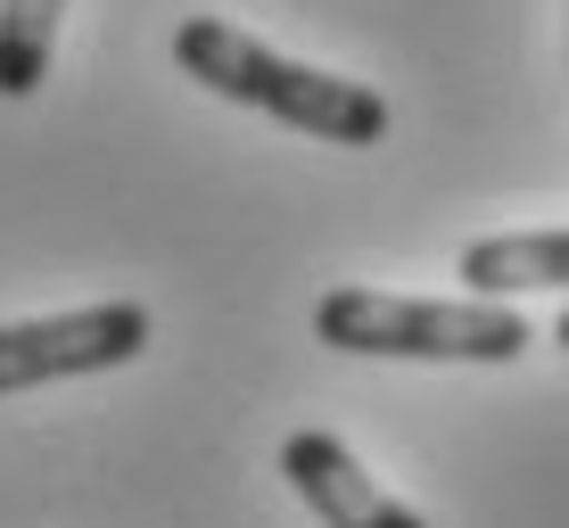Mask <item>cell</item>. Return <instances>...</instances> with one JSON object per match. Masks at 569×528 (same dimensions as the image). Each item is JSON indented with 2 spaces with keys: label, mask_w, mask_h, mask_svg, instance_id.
<instances>
[{
  "label": "cell",
  "mask_w": 569,
  "mask_h": 528,
  "mask_svg": "<svg viewBox=\"0 0 569 528\" xmlns=\"http://www.w3.org/2000/svg\"><path fill=\"white\" fill-rule=\"evenodd\" d=\"M553 347H561V356H569V315H561V322H553Z\"/></svg>",
  "instance_id": "52a82bcc"
},
{
  "label": "cell",
  "mask_w": 569,
  "mask_h": 528,
  "mask_svg": "<svg viewBox=\"0 0 569 528\" xmlns=\"http://www.w3.org/2000/svg\"><path fill=\"white\" fill-rule=\"evenodd\" d=\"M173 67L190 83H207L214 100H240V108H264L272 124L289 132H313V141H339V149H371L388 141V100L356 74H322L306 58H281L264 50L257 33L223 26V17H190L173 33Z\"/></svg>",
  "instance_id": "6da1fadb"
},
{
  "label": "cell",
  "mask_w": 569,
  "mask_h": 528,
  "mask_svg": "<svg viewBox=\"0 0 569 528\" xmlns=\"http://www.w3.org/2000/svg\"><path fill=\"white\" fill-rule=\"evenodd\" d=\"M470 298H512V289H569V231H496L462 248Z\"/></svg>",
  "instance_id": "5b68a950"
},
{
  "label": "cell",
  "mask_w": 569,
  "mask_h": 528,
  "mask_svg": "<svg viewBox=\"0 0 569 528\" xmlns=\"http://www.w3.org/2000/svg\"><path fill=\"white\" fill-rule=\"evenodd\" d=\"M313 339L339 356L405 363H520L537 330L503 298H397V289H330L313 306Z\"/></svg>",
  "instance_id": "7a4b0ae2"
},
{
  "label": "cell",
  "mask_w": 569,
  "mask_h": 528,
  "mask_svg": "<svg viewBox=\"0 0 569 528\" xmlns=\"http://www.w3.org/2000/svg\"><path fill=\"white\" fill-rule=\"evenodd\" d=\"M67 0H0V100H33L58 50Z\"/></svg>",
  "instance_id": "8992f818"
},
{
  "label": "cell",
  "mask_w": 569,
  "mask_h": 528,
  "mask_svg": "<svg viewBox=\"0 0 569 528\" xmlns=\"http://www.w3.org/2000/svg\"><path fill=\"white\" fill-rule=\"evenodd\" d=\"M149 306L108 298V306H74V315L42 322H0V397H26L50 380H83V371H116L149 347Z\"/></svg>",
  "instance_id": "3957f363"
},
{
  "label": "cell",
  "mask_w": 569,
  "mask_h": 528,
  "mask_svg": "<svg viewBox=\"0 0 569 528\" xmlns=\"http://www.w3.org/2000/svg\"><path fill=\"white\" fill-rule=\"evenodd\" d=\"M281 479L306 496V512L322 528H429L413 504L388 496V487L371 479L330 429H298V438L281 446Z\"/></svg>",
  "instance_id": "277c9868"
}]
</instances>
